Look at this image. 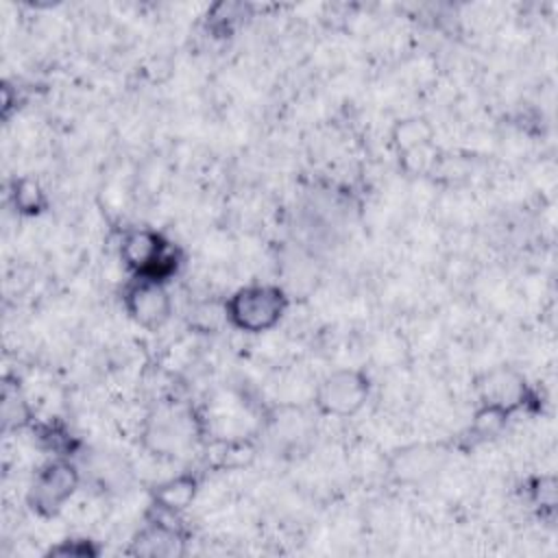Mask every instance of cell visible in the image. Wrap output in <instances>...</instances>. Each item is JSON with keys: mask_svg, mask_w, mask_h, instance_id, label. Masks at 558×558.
Listing matches in <instances>:
<instances>
[{"mask_svg": "<svg viewBox=\"0 0 558 558\" xmlns=\"http://www.w3.org/2000/svg\"><path fill=\"white\" fill-rule=\"evenodd\" d=\"M512 414L514 412L504 405L482 401V405L475 410V414L471 418V427H469L471 440L480 442V440H490V438L499 436L506 429Z\"/></svg>", "mask_w": 558, "mask_h": 558, "instance_id": "12", "label": "cell"}, {"mask_svg": "<svg viewBox=\"0 0 558 558\" xmlns=\"http://www.w3.org/2000/svg\"><path fill=\"white\" fill-rule=\"evenodd\" d=\"M288 296L283 288L272 283H251L235 290L225 301L227 323L246 333H264L272 329L286 314Z\"/></svg>", "mask_w": 558, "mask_h": 558, "instance_id": "1", "label": "cell"}, {"mask_svg": "<svg viewBox=\"0 0 558 558\" xmlns=\"http://www.w3.org/2000/svg\"><path fill=\"white\" fill-rule=\"evenodd\" d=\"M78 469L68 460L41 466L28 490V506L41 517H54L78 488Z\"/></svg>", "mask_w": 558, "mask_h": 558, "instance_id": "5", "label": "cell"}, {"mask_svg": "<svg viewBox=\"0 0 558 558\" xmlns=\"http://www.w3.org/2000/svg\"><path fill=\"white\" fill-rule=\"evenodd\" d=\"M124 307L129 316L144 329H159L172 314V299L163 281L135 277L124 292Z\"/></svg>", "mask_w": 558, "mask_h": 558, "instance_id": "6", "label": "cell"}, {"mask_svg": "<svg viewBox=\"0 0 558 558\" xmlns=\"http://www.w3.org/2000/svg\"><path fill=\"white\" fill-rule=\"evenodd\" d=\"M371 395V381L360 368H336L320 379L314 392V405L320 414L349 418L357 414Z\"/></svg>", "mask_w": 558, "mask_h": 558, "instance_id": "4", "label": "cell"}, {"mask_svg": "<svg viewBox=\"0 0 558 558\" xmlns=\"http://www.w3.org/2000/svg\"><path fill=\"white\" fill-rule=\"evenodd\" d=\"M242 17H246V7L242 2H218L207 11V24L214 33H229Z\"/></svg>", "mask_w": 558, "mask_h": 558, "instance_id": "14", "label": "cell"}, {"mask_svg": "<svg viewBox=\"0 0 558 558\" xmlns=\"http://www.w3.org/2000/svg\"><path fill=\"white\" fill-rule=\"evenodd\" d=\"M390 144L399 157L412 159L416 153L423 155L434 144V126L418 116L395 122L390 131Z\"/></svg>", "mask_w": 558, "mask_h": 558, "instance_id": "11", "label": "cell"}, {"mask_svg": "<svg viewBox=\"0 0 558 558\" xmlns=\"http://www.w3.org/2000/svg\"><path fill=\"white\" fill-rule=\"evenodd\" d=\"M11 201L15 205V209L24 216H37L46 209V192L41 190V185L28 177H22L13 183L11 190Z\"/></svg>", "mask_w": 558, "mask_h": 558, "instance_id": "13", "label": "cell"}, {"mask_svg": "<svg viewBox=\"0 0 558 558\" xmlns=\"http://www.w3.org/2000/svg\"><path fill=\"white\" fill-rule=\"evenodd\" d=\"M442 458H445V451L440 445H432V442L410 445L392 453L390 475L401 484H416L429 477L438 469Z\"/></svg>", "mask_w": 558, "mask_h": 558, "instance_id": "8", "label": "cell"}, {"mask_svg": "<svg viewBox=\"0 0 558 558\" xmlns=\"http://www.w3.org/2000/svg\"><path fill=\"white\" fill-rule=\"evenodd\" d=\"M198 436V421L192 410L181 405H159L153 410L142 429V440L155 456L177 458L194 447Z\"/></svg>", "mask_w": 558, "mask_h": 558, "instance_id": "2", "label": "cell"}, {"mask_svg": "<svg viewBox=\"0 0 558 558\" xmlns=\"http://www.w3.org/2000/svg\"><path fill=\"white\" fill-rule=\"evenodd\" d=\"M185 551V536L177 525L163 523L159 517L148 521L131 541V554L172 558Z\"/></svg>", "mask_w": 558, "mask_h": 558, "instance_id": "9", "label": "cell"}, {"mask_svg": "<svg viewBox=\"0 0 558 558\" xmlns=\"http://www.w3.org/2000/svg\"><path fill=\"white\" fill-rule=\"evenodd\" d=\"M534 504L541 506V510H554L556 506V480L551 475H543L536 480L534 488Z\"/></svg>", "mask_w": 558, "mask_h": 558, "instance_id": "15", "label": "cell"}, {"mask_svg": "<svg viewBox=\"0 0 558 558\" xmlns=\"http://www.w3.org/2000/svg\"><path fill=\"white\" fill-rule=\"evenodd\" d=\"M120 257L135 277L155 281H166L177 266V257L168 242L148 227H135L122 235Z\"/></svg>", "mask_w": 558, "mask_h": 558, "instance_id": "3", "label": "cell"}, {"mask_svg": "<svg viewBox=\"0 0 558 558\" xmlns=\"http://www.w3.org/2000/svg\"><path fill=\"white\" fill-rule=\"evenodd\" d=\"M477 392L484 403H497L512 412L521 410L530 399L525 377L510 366H495L477 379Z\"/></svg>", "mask_w": 558, "mask_h": 558, "instance_id": "7", "label": "cell"}, {"mask_svg": "<svg viewBox=\"0 0 558 558\" xmlns=\"http://www.w3.org/2000/svg\"><path fill=\"white\" fill-rule=\"evenodd\" d=\"M50 554H54V556H81V558H85V556H96L98 549L92 547V543L85 541V538H68V541H61L57 547H52Z\"/></svg>", "mask_w": 558, "mask_h": 558, "instance_id": "16", "label": "cell"}, {"mask_svg": "<svg viewBox=\"0 0 558 558\" xmlns=\"http://www.w3.org/2000/svg\"><path fill=\"white\" fill-rule=\"evenodd\" d=\"M198 495V477L194 473H179L153 488V508L181 514L192 506Z\"/></svg>", "mask_w": 558, "mask_h": 558, "instance_id": "10", "label": "cell"}]
</instances>
